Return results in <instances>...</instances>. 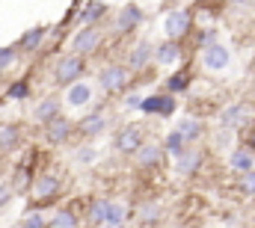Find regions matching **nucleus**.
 Masks as SVG:
<instances>
[{"mask_svg": "<svg viewBox=\"0 0 255 228\" xmlns=\"http://www.w3.org/2000/svg\"><path fill=\"white\" fill-rule=\"evenodd\" d=\"M30 193H33V199H36L39 208H48V205H54L63 196V181L54 172H39V175H33Z\"/></svg>", "mask_w": 255, "mask_h": 228, "instance_id": "1", "label": "nucleus"}, {"mask_svg": "<svg viewBox=\"0 0 255 228\" xmlns=\"http://www.w3.org/2000/svg\"><path fill=\"white\" fill-rule=\"evenodd\" d=\"M83 74H86V57L65 54L54 62V83L57 86H71V83L83 80Z\"/></svg>", "mask_w": 255, "mask_h": 228, "instance_id": "2", "label": "nucleus"}, {"mask_svg": "<svg viewBox=\"0 0 255 228\" xmlns=\"http://www.w3.org/2000/svg\"><path fill=\"white\" fill-rule=\"evenodd\" d=\"M128 80H130V68L119 62H110L98 71V86L104 95H122L128 89Z\"/></svg>", "mask_w": 255, "mask_h": 228, "instance_id": "3", "label": "nucleus"}, {"mask_svg": "<svg viewBox=\"0 0 255 228\" xmlns=\"http://www.w3.org/2000/svg\"><path fill=\"white\" fill-rule=\"evenodd\" d=\"M77 133V121H71L68 115H57L54 121H48V124H42V136H45V142L48 145H65L71 136Z\"/></svg>", "mask_w": 255, "mask_h": 228, "instance_id": "4", "label": "nucleus"}, {"mask_svg": "<svg viewBox=\"0 0 255 228\" xmlns=\"http://www.w3.org/2000/svg\"><path fill=\"white\" fill-rule=\"evenodd\" d=\"M104 36H101V27H80L74 36H71V54L77 57H92L98 54Z\"/></svg>", "mask_w": 255, "mask_h": 228, "instance_id": "5", "label": "nucleus"}, {"mask_svg": "<svg viewBox=\"0 0 255 228\" xmlns=\"http://www.w3.org/2000/svg\"><path fill=\"white\" fill-rule=\"evenodd\" d=\"M175 95L172 92H151V95H142V104H139V113L142 115H160V118H169L175 113Z\"/></svg>", "mask_w": 255, "mask_h": 228, "instance_id": "6", "label": "nucleus"}, {"mask_svg": "<svg viewBox=\"0 0 255 228\" xmlns=\"http://www.w3.org/2000/svg\"><path fill=\"white\" fill-rule=\"evenodd\" d=\"M190 30H193V15L187 9H172V12L163 18V33H166V39L181 42Z\"/></svg>", "mask_w": 255, "mask_h": 228, "instance_id": "7", "label": "nucleus"}, {"mask_svg": "<svg viewBox=\"0 0 255 228\" xmlns=\"http://www.w3.org/2000/svg\"><path fill=\"white\" fill-rule=\"evenodd\" d=\"M142 21H145L142 6H139V3H125V6L116 12V24H113V30H116V36H128V33H133Z\"/></svg>", "mask_w": 255, "mask_h": 228, "instance_id": "8", "label": "nucleus"}, {"mask_svg": "<svg viewBox=\"0 0 255 228\" xmlns=\"http://www.w3.org/2000/svg\"><path fill=\"white\" fill-rule=\"evenodd\" d=\"M145 139H142V130L136 127V124H128L122 127L116 136H113V148L119 151V154H136V148L142 145Z\"/></svg>", "mask_w": 255, "mask_h": 228, "instance_id": "9", "label": "nucleus"}, {"mask_svg": "<svg viewBox=\"0 0 255 228\" xmlns=\"http://www.w3.org/2000/svg\"><path fill=\"white\" fill-rule=\"evenodd\" d=\"M107 18V0H89L77 9V27H98Z\"/></svg>", "mask_w": 255, "mask_h": 228, "instance_id": "10", "label": "nucleus"}, {"mask_svg": "<svg viewBox=\"0 0 255 228\" xmlns=\"http://www.w3.org/2000/svg\"><path fill=\"white\" fill-rule=\"evenodd\" d=\"M163 142H142L139 148H136V166L139 169H157L160 163H163Z\"/></svg>", "mask_w": 255, "mask_h": 228, "instance_id": "11", "label": "nucleus"}, {"mask_svg": "<svg viewBox=\"0 0 255 228\" xmlns=\"http://www.w3.org/2000/svg\"><path fill=\"white\" fill-rule=\"evenodd\" d=\"M250 118H253V107L244 104V101H238V104H229V107L220 113V124H223V127H244Z\"/></svg>", "mask_w": 255, "mask_h": 228, "instance_id": "12", "label": "nucleus"}, {"mask_svg": "<svg viewBox=\"0 0 255 228\" xmlns=\"http://www.w3.org/2000/svg\"><path fill=\"white\" fill-rule=\"evenodd\" d=\"M229 48L226 45H220V42H214V45H208V48H202V65L205 68H211V71H223L226 65H229Z\"/></svg>", "mask_w": 255, "mask_h": 228, "instance_id": "13", "label": "nucleus"}, {"mask_svg": "<svg viewBox=\"0 0 255 228\" xmlns=\"http://www.w3.org/2000/svg\"><path fill=\"white\" fill-rule=\"evenodd\" d=\"M57 115H63V101H60L57 95H48V98H42V101L33 107V121H36V124H48V121H54Z\"/></svg>", "mask_w": 255, "mask_h": 228, "instance_id": "14", "label": "nucleus"}, {"mask_svg": "<svg viewBox=\"0 0 255 228\" xmlns=\"http://www.w3.org/2000/svg\"><path fill=\"white\" fill-rule=\"evenodd\" d=\"M21 142H24V130H21V124H15V121H3V124H0V151H3V154L18 151Z\"/></svg>", "mask_w": 255, "mask_h": 228, "instance_id": "15", "label": "nucleus"}, {"mask_svg": "<svg viewBox=\"0 0 255 228\" xmlns=\"http://www.w3.org/2000/svg\"><path fill=\"white\" fill-rule=\"evenodd\" d=\"M92 83L89 80H77V83H71V86H65V104L68 107H86L89 101H92Z\"/></svg>", "mask_w": 255, "mask_h": 228, "instance_id": "16", "label": "nucleus"}, {"mask_svg": "<svg viewBox=\"0 0 255 228\" xmlns=\"http://www.w3.org/2000/svg\"><path fill=\"white\" fill-rule=\"evenodd\" d=\"M148 59H154V48H151V42L142 39V42H136V45L128 51V62L125 65L130 68V71H142V68L148 65Z\"/></svg>", "mask_w": 255, "mask_h": 228, "instance_id": "17", "label": "nucleus"}, {"mask_svg": "<svg viewBox=\"0 0 255 228\" xmlns=\"http://www.w3.org/2000/svg\"><path fill=\"white\" fill-rule=\"evenodd\" d=\"M104 127H107V115L104 113H89V115H83V118L77 121V133H80L83 139H95V136H101Z\"/></svg>", "mask_w": 255, "mask_h": 228, "instance_id": "18", "label": "nucleus"}, {"mask_svg": "<svg viewBox=\"0 0 255 228\" xmlns=\"http://www.w3.org/2000/svg\"><path fill=\"white\" fill-rule=\"evenodd\" d=\"M48 33H51V30H48L45 24H39V27H30V30H27V33L18 39V51H21V54H36V51L42 48V42L48 39Z\"/></svg>", "mask_w": 255, "mask_h": 228, "instance_id": "19", "label": "nucleus"}, {"mask_svg": "<svg viewBox=\"0 0 255 228\" xmlns=\"http://www.w3.org/2000/svg\"><path fill=\"white\" fill-rule=\"evenodd\" d=\"M181 57H184V51H181V45L175 39H166V42H160L154 48V62L157 65H172V62H178Z\"/></svg>", "mask_w": 255, "mask_h": 228, "instance_id": "20", "label": "nucleus"}, {"mask_svg": "<svg viewBox=\"0 0 255 228\" xmlns=\"http://www.w3.org/2000/svg\"><path fill=\"white\" fill-rule=\"evenodd\" d=\"M175 160H178V163H175V169L181 172V175H193V172L202 166V151H196V148H190V145H187V148H184Z\"/></svg>", "mask_w": 255, "mask_h": 228, "instance_id": "21", "label": "nucleus"}, {"mask_svg": "<svg viewBox=\"0 0 255 228\" xmlns=\"http://www.w3.org/2000/svg\"><path fill=\"white\" fill-rule=\"evenodd\" d=\"M30 92H33L30 80H27V77H18V80H12V83L6 86L3 98H6V101H27V98H30Z\"/></svg>", "mask_w": 255, "mask_h": 228, "instance_id": "22", "label": "nucleus"}, {"mask_svg": "<svg viewBox=\"0 0 255 228\" xmlns=\"http://www.w3.org/2000/svg\"><path fill=\"white\" fill-rule=\"evenodd\" d=\"M107 208H110V199H92V202H89V211H86L89 226H95V228L104 226V220H107Z\"/></svg>", "mask_w": 255, "mask_h": 228, "instance_id": "23", "label": "nucleus"}, {"mask_svg": "<svg viewBox=\"0 0 255 228\" xmlns=\"http://www.w3.org/2000/svg\"><path fill=\"white\" fill-rule=\"evenodd\" d=\"M160 217H163V208H160L157 202H142V205L136 208V220H139L142 226H154V223H160Z\"/></svg>", "mask_w": 255, "mask_h": 228, "instance_id": "24", "label": "nucleus"}, {"mask_svg": "<svg viewBox=\"0 0 255 228\" xmlns=\"http://www.w3.org/2000/svg\"><path fill=\"white\" fill-rule=\"evenodd\" d=\"M175 130H178L187 142H196V139L202 136V121H199V118H193V115H184V118L175 124Z\"/></svg>", "mask_w": 255, "mask_h": 228, "instance_id": "25", "label": "nucleus"}, {"mask_svg": "<svg viewBox=\"0 0 255 228\" xmlns=\"http://www.w3.org/2000/svg\"><path fill=\"white\" fill-rule=\"evenodd\" d=\"M193 74L190 71H175V74H169L166 77V92H172V95H181V92H187V86H190Z\"/></svg>", "mask_w": 255, "mask_h": 228, "instance_id": "26", "label": "nucleus"}, {"mask_svg": "<svg viewBox=\"0 0 255 228\" xmlns=\"http://www.w3.org/2000/svg\"><path fill=\"white\" fill-rule=\"evenodd\" d=\"M229 166L235 172H241V175L250 172L253 169V151H250V148H235L232 157H229Z\"/></svg>", "mask_w": 255, "mask_h": 228, "instance_id": "27", "label": "nucleus"}, {"mask_svg": "<svg viewBox=\"0 0 255 228\" xmlns=\"http://www.w3.org/2000/svg\"><path fill=\"white\" fill-rule=\"evenodd\" d=\"M187 145H190V142H187L178 130H169V133L163 136V151H166V154H172V157H178Z\"/></svg>", "mask_w": 255, "mask_h": 228, "instance_id": "28", "label": "nucleus"}, {"mask_svg": "<svg viewBox=\"0 0 255 228\" xmlns=\"http://www.w3.org/2000/svg\"><path fill=\"white\" fill-rule=\"evenodd\" d=\"M77 217L74 211H57L54 217H48V228H77Z\"/></svg>", "mask_w": 255, "mask_h": 228, "instance_id": "29", "label": "nucleus"}, {"mask_svg": "<svg viewBox=\"0 0 255 228\" xmlns=\"http://www.w3.org/2000/svg\"><path fill=\"white\" fill-rule=\"evenodd\" d=\"M128 220V211L122 202H113L110 199V208H107V220H104V226H122Z\"/></svg>", "mask_w": 255, "mask_h": 228, "instance_id": "30", "label": "nucleus"}, {"mask_svg": "<svg viewBox=\"0 0 255 228\" xmlns=\"http://www.w3.org/2000/svg\"><path fill=\"white\" fill-rule=\"evenodd\" d=\"M18 228H48V217H45L42 211H27V214L21 217Z\"/></svg>", "mask_w": 255, "mask_h": 228, "instance_id": "31", "label": "nucleus"}, {"mask_svg": "<svg viewBox=\"0 0 255 228\" xmlns=\"http://www.w3.org/2000/svg\"><path fill=\"white\" fill-rule=\"evenodd\" d=\"M74 160H77V163H83V166H89V163H95V160H98V148H95L92 142H86V145H80V148L74 151Z\"/></svg>", "mask_w": 255, "mask_h": 228, "instance_id": "32", "label": "nucleus"}, {"mask_svg": "<svg viewBox=\"0 0 255 228\" xmlns=\"http://www.w3.org/2000/svg\"><path fill=\"white\" fill-rule=\"evenodd\" d=\"M18 45H3L0 48V71H6V68H12L15 65V59H18Z\"/></svg>", "mask_w": 255, "mask_h": 228, "instance_id": "33", "label": "nucleus"}, {"mask_svg": "<svg viewBox=\"0 0 255 228\" xmlns=\"http://www.w3.org/2000/svg\"><path fill=\"white\" fill-rule=\"evenodd\" d=\"M241 193H247V196H253L255 199V169H250V172L241 175Z\"/></svg>", "mask_w": 255, "mask_h": 228, "instance_id": "34", "label": "nucleus"}, {"mask_svg": "<svg viewBox=\"0 0 255 228\" xmlns=\"http://www.w3.org/2000/svg\"><path fill=\"white\" fill-rule=\"evenodd\" d=\"M12 199H15V190H12L9 184H0V211H3V208H9V205H12Z\"/></svg>", "mask_w": 255, "mask_h": 228, "instance_id": "35", "label": "nucleus"}, {"mask_svg": "<svg viewBox=\"0 0 255 228\" xmlns=\"http://www.w3.org/2000/svg\"><path fill=\"white\" fill-rule=\"evenodd\" d=\"M139 104H142V95H139V92L125 95V107H128V110H139Z\"/></svg>", "mask_w": 255, "mask_h": 228, "instance_id": "36", "label": "nucleus"}, {"mask_svg": "<svg viewBox=\"0 0 255 228\" xmlns=\"http://www.w3.org/2000/svg\"><path fill=\"white\" fill-rule=\"evenodd\" d=\"M247 145H250V148H253V151H255V127H253V130H250V136H247Z\"/></svg>", "mask_w": 255, "mask_h": 228, "instance_id": "37", "label": "nucleus"}, {"mask_svg": "<svg viewBox=\"0 0 255 228\" xmlns=\"http://www.w3.org/2000/svg\"><path fill=\"white\" fill-rule=\"evenodd\" d=\"M101 228H125V223H122V226H101Z\"/></svg>", "mask_w": 255, "mask_h": 228, "instance_id": "38", "label": "nucleus"}]
</instances>
